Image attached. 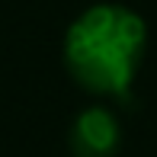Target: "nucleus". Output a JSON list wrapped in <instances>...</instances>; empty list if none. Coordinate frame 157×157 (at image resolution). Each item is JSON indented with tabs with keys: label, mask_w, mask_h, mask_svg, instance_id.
Segmentation results:
<instances>
[{
	"label": "nucleus",
	"mask_w": 157,
	"mask_h": 157,
	"mask_svg": "<svg viewBox=\"0 0 157 157\" xmlns=\"http://www.w3.org/2000/svg\"><path fill=\"white\" fill-rule=\"evenodd\" d=\"M147 52V23L125 3H93L64 29L61 61L93 96H125Z\"/></svg>",
	"instance_id": "nucleus-1"
},
{
	"label": "nucleus",
	"mask_w": 157,
	"mask_h": 157,
	"mask_svg": "<svg viewBox=\"0 0 157 157\" xmlns=\"http://www.w3.org/2000/svg\"><path fill=\"white\" fill-rule=\"evenodd\" d=\"M119 144H122V122L106 106H87L71 122L67 147L74 157H116Z\"/></svg>",
	"instance_id": "nucleus-2"
}]
</instances>
